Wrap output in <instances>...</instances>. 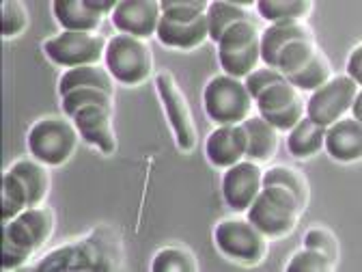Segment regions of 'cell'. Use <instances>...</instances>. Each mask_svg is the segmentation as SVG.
<instances>
[{"instance_id":"obj_1","label":"cell","mask_w":362,"mask_h":272,"mask_svg":"<svg viewBox=\"0 0 362 272\" xmlns=\"http://www.w3.org/2000/svg\"><path fill=\"white\" fill-rule=\"evenodd\" d=\"M123 266V244L110 227L50 251L35 266L37 272H110Z\"/></svg>"},{"instance_id":"obj_2","label":"cell","mask_w":362,"mask_h":272,"mask_svg":"<svg viewBox=\"0 0 362 272\" xmlns=\"http://www.w3.org/2000/svg\"><path fill=\"white\" fill-rule=\"evenodd\" d=\"M54 210L48 205L28 208L3 225V270L22 268L54 232Z\"/></svg>"},{"instance_id":"obj_3","label":"cell","mask_w":362,"mask_h":272,"mask_svg":"<svg viewBox=\"0 0 362 272\" xmlns=\"http://www.w3.org/2000/svg\"><path fill=\"white\" fill-rule=\"evenodd\" d=\"M158 39L175 50H194L209 39L207 0H162Z\"/></svg>"},{"instance_id":"obj_4","label":"cell","mask_w":362,"mask_h":272,"mask_svg":"<svg viewBox=\"0 0 362 272\" xmlns=\"http://www.w3.org/2000/svg\"><path fill=\"white\" fill-rule=\"evenodd\" d=\"M50 193V175L39 160H18L3 173V222L37 208Z\"/></svg>"},{"instance_id":"obj_5","label":"cell","mask_w":362,"mask_h":272,"mask_svg":"<svg viewBox=\"0 0 362 272\" xmlns=\"http://www.w3.org/2000/svg\"><path fill=\"white\" fill-rule=\"evenodd\" d=\"M246 212L248 220L267 238L289 236L302 214L296 197L283 186H263Z\"/></svg>"},{"instance_id":"obj_6","label":"cell","mask_w":362,"mask_h":272,"mask_svg":"<svg viewBox=\"0 0 362 272\" xmlns=\"http://www.w3.org/2000/svg\"><path fill=\"white\" fill-rule=\"evenodd\" d=\"M104 59L110 76L127 86L145 82L153 72V52L149 43L125 33H119L108 41Z\"/></svg>"},{"instance_id":"obj_7","label":"cell","mask_w":362,"mask_h":272,"mask_svg":"<svg viewBox=\"0 0 362 272\" xmlns=\"http://www.w3.org/2000/svg\"><path fill=\"white\" fill-rule=\"evenodd\" d=\"M78 139L80 134L74 121L61 117H45L30 128L28 149L35 160L48 166H61L76 154Z\"/></svg>"},{"instance_id":"obj_8","label":"cell","mask_w":362,"mask_h":272,"mask_svg":"<svg viewBox=\"0 0 362 272\" xmlns=\"http://www.w3.org/2000/svg\"><path fill=\"white\" fill-rule=\"evenodd\" d=\"M218 45V59L226 76L246 78L261 61V30L255 22H238L226 30Z\"/></svg>"},{"instance_id":"obj_9","label":"cell","mask_w":362,"mask_h":272,"mask_svg":"<svg viewBox=\"0 0 362 272\" xmlns=\"http://www.w3.org/2000/svg\"><path fill=\"white\" fill-rule=\"evenodd\" d=\"M203 102L209 119H214L220 125H233L246 121L255 106V100L250 98L244 80L226 74L209 80L203 94Z\"/></svg>"},{"instance_id":"obj_10","label":"cell","mask_w":362,"mask_h":272,"mask_svg":"<svg viewBox=\"0 0 362 272\" xmlns=\"http://www.w3.org/2000/svg\"><path fill=\"white\" fill-rule=\"evenodd\" d=\"M216 246L229 257L246 266H257L267 255V236L246 218H226L216 225L214 232Z\"/></svg>"},{"instance_id":"obj_11","label":"cell","mask_w":362,"mask_h":272,"mask_svg":"<svg viewBox=\"0 0 362 272\" xmlns=\"http://www.w3.org/2000/svg\"><path fill=\"white\" fill-rule=\"evenodd\" d=\"M108 41L100 33H74L65 30L43 43V52L61 67L74 69L84 65H98L106 57Z\"/></svg>"},{"instance_id":"obj_12","label":"cell","mask_w":362,"mask_h":272,"mask_svg":"<svg viewBox=\"0 0 362 272\" xmlns=\"http://www.w3.org/2000/svg\"><path fill=\"white\" fill-rule=\"evenodd\" d=\"M360 94V84L349 76H332L326 84L313 91L306 102V117L324 128L343 119V115L351 108L354 98Z\"/></svg>"},{"instance_id":"obj_13","label":"cell","mask_w":362,"mask_h":272,"mask_svg":"<svg viewBox=\"0 0 362 272\" xmlns=\"http://www.w3.org/2000/svg\"><path fill=\"white\" fill-rule=\"evenodd\" d=\"M156 86L162 98V104L166 108V117L175 132V141L179 149L192 152L197 145V128H194L192 110H190V104L184 96V91L179 89L170 72H160L156 76Z\"/></svg>"},{"instance_id":"obj_14","label":"cell","mask_w":362,"mask_h":272,"mask_svg":"<svg viewBox=\"0 0 362 272\" xmlns=\"http://www.w3.org/2000/svg\"><path fill=\"white\" fill-rule=\"evenodd\" d=\"M255 106L259 108V117L283 132L291 130L306 115V100H302V94L287 80L263 91L255 100Z\"/></svg>"},{"instance_id":"obj_15","label":"cell","mask_w":362,"mask_h":272,"mask_svg":"<svg viewBox=\"0 0 362 272\" xmlns=\"http://www.w3.org/2000/svg\"><path fill=\"white\" fill-rule=\"evenodd\" d=\"M263 188V171L257 162L242 160L226 169L222 177V195L229 208L246 212Z\"/></svg>"},{"instance_id":"obj_16","label":"cell","mask_w":362,"mask_h":272,"mask_svg":"<svg viewBox=\"0 0 362 272\" xmlns=\"http://www.w3.org/2000/svg\"><path fill=\"white\" fill-rule=\"evenodd\" d=\"M162 9L158 0H119L112 11V24L119 33L149 39L158 33Z\"/></svg>"},{"instance_id":"obj_17","label":"cell","mask_w":362,"mask_h":272,"mask_svg":"<svg viewBox=\"0 0 362 272\" xmlns=\"http://www.w3.org/2000/svg\"><path fill=\"white\" fill-rule=\"evenodd\" d=\"M112 113L106 106L90 104L82 106L74 113V125L78 128L80 139H84L88 145L98 147L102 154H115L117 149V136L112 128Z\"/></svg>"},{"instance_id":"obj_18","label":"cell","mask_w":362,"mask_h":272,"mask_svg":"<svg viewBox=\"0 0 362 272\" xmlns=\"http://www.w3.org/2000/svg\"><path fill=\"white\" fill-rule=\"evenodd\" d=\"M246 147H248V139H246L244 125L233 123V125L216 128L209 134L205 152H207V158L214 166L229 169V166H233L246 158Z\"/></svg>"},{"instance_id":"obj_19","label":"cell","mask_w":362,"mask_h":272,"mask_svg":"<svg viewBox=\"0 0 362 272\" xmlns=\"http://www.w3.org/2000/svg\"><path fill=\"white\" fill-rule=\"evenodd\" d=\"M324 147L339 162H354L362 156V123L358 119H339L326 128Z\"/></svg>"},{"instance_id":"obj_20","label":"cell","mask_w":362,"mask_h":272,"mask_svg":"<svg viewBox=\"0 0 362 272\" xmlns=\"http://www.w3.org/2000/svg\"><path fill=\"white\" fill-rule=\"evenodd\" d=\"M313 33L304 22H281L272 24L261 33V61L265 67L276 69L279 55L285 50V45L298 39H310Z\"/></svg>"},{"instance_id":"obj_21","label":"cell","mask_w":362,"mask_h":272,"mask_svg":"<svg viewBox=\"0 0 362 272\" xmlns=\"http://www.w3.org/2000/svg\"><path fill=\"white\" fill-rule=\"evenodd\" d=\"M54 16L65 30L74 33H95L104 16L93 9L90 0H54Z\"/></svg>"},{"instance_id":"obj_22","label":"cell","mask_w":362,"mask_h":272,"mask_svg":"<svg viewBox=\"0 0 362 272\" xmlns=\"http://www.w3.org/2000/svg\"><path fill=\"white\" fill-rule=\"evenodd\" d=\"M242 125L248 139L246 158L257 164L274 158L279 149V130L274 125H269L263 117H252V115L246 121H242Z\"/></svg>"},{"instance_id":"obj_23","label":"cell","mask_w":362,"mask_h":272,"mask_svg":"<svg viewBox=\"0 0 362 272\" xmlns=\"http://www.w3.org/2000/svg\"><path fill=\"white\" fill-rule=\"evenodd\" d=\"M324 139H326V128L315 123L306 115L289 130L287 147L296 158H313L315 154H320L324 149Z\"/></svg>"},{"instance_id":"obj_24","label":"cell","mask_w":362,"mask_h":272,"mask_svg":"<svg viewBox=\"0 0 362 272\" xmlns=\"http://www.w3.org/2000/svg\"><path fill=\"white\" fill-rule=\"evenodd\" d=\"M76 89H102L106 94L115 96V78L110 76V72L106 67H98V65L74 67L61 76L59 94L65 96Z\"/></svg>"},{"instance_id":"obj_25","label":"cell","mask_w":362,"mask_h":272,"mask_svg":"<svg viewBox=\"0 0 362 272\" xmlns=\"http://www.w3.org/2000/svg\"><path fill=\"white\" fill-rule=\"evenodd\" d=\"M207 22H209V39L220 41V37L238 22H252L250 18V5L246 3H226V0H214L207 9Z\"/></svg>"},{"instance_id":"obj_26","label":"cell","mask_w":362,"mask_h":272,"mask_svg":"<svg viewBox=\"0 0 362 272\" xmlns=\"http://www.w3.org/2000/svg\"><path fill=\"white\" fill-rule=\"evenodd\" d=\"M263 186H283L285 191H289L300 210L304 212L308 208L310 201V186H308V179L304 173H300L298 169L291 166H272L263 173Z\"/></svg>"},{"instance_id":"obj_27","label":"cell","mask_w":362,"mask_h":272,"mask_svg":"<svg viewBox=\"0 0 362 272\" xmlns=\"http://www.w3.org/2000/svg\"><path fill=\"white\" fill-rule=\"evenodd\" d=\"M257 11L272 24L304 22V18H308L313 11V3L310 0H259Z\"/></svg>"},{"instance_id":"obj_28","label":"cell","mask_w":362,"mask_h":272,"mask_svg":"<svg viewBox=\"0 0 362 272\" xmlns=\"http://www.w3.org/2000/svg\"><path fill=\"white\" fill-rule=\"evenodd\" d=\"M330 78H332L330 61L326 59L324 52H317L302 69L291 74L287 78V82L291 86H296L298 91H315V89H320L322 84H326Z\"/></svg>"},{"instance_id":"obj_29","label":"cell","mask_w":362,"mask_h":272,"mask_svg":"<svg viewBox=\"0 0 362 272\" xmlns=\"http://www.w3.org/2000/svg\"><path fill=\"white\" fill-rule=\"evenodd\" d=\"M317 52H320V48H317L315 37L291 41L289 45H285V50L279 55L276 69H279V72L285 76V80H287L291 74H296L298 69H302Z\"/></svg>"},{"instance_id":"obj_30","label":"cell","mask_w":362,"mask_h":272,"mask_svg":"<svg viewBox=\"0 0 362 272\" xmlns=\"http://www.w3.org/2000/svg\"><path fill=\"white\" fill-rule=\"evenodd\" d=\"M151 270L153 272H197L199 270V261L186 249L168 246V249H162L153 257Z\"/></svg>"},{"instance_id":"obj_31","label":"cell","mask_w":362,"mask_h":272,"mask_svg":"<svg viewBox=\"0 0 362 272\" xmlns=\"http://www.w3.org/2000/svg\"><path fill=\"white\" fill-rule=\"evenodd\" d=\"M61 102H63V110L67 117H74V113L78 108L90 106V104H100V106L115 110V96L106 94L102 89H76V91H69V94L61 96Z\"/></svg>"},{"instance_id":"obj_32","label":"cell","mask_w":362,"mask_h":272,"mask_svg":"<svg viewBox=\"0 0 362 272\" xmlns=\"http://www.w3.org/2000/svg\"><path fill=\"white\" fill-rule=\"evenodd\" d=\"M28 26V9L20 0H5L3 3V37L11 39L24 33Z\"/></svg>"},{"instance_id":"obj_33","label":"cell","mask_w":362,"mask_h":272,"mask_svg":"<svg viewBox=\"0 0 362 272\" xmlns=\"http://www.w3.org/2000/svg\"><path fill=\"white\" fill-rule=\"evenodd\" d=\"M334 268L337 266L326 255H322L320 251L306 249V246H304V251L296 253L291 257V261L287 264L289 272H330Z\"/></svg>"},{"instance_id":"obj_34","label":"cell","mask_w":362,"mask_h":272,"mask_svg":"<svg viewBox=\"0 0 362 272\" xmlns=\"http://www.w3.org/2000/svg\"><path fill=\"white\" fill-rule=\"evenodd\" d=\"M304 246L320 251L322 255H326L334 266L339 261V242L334 238V234L330 230H322V227H313V230L306 232L304 236Z\"/></svg>"},{"instance_id":"obj_35","label":"cell","mask_w":362,"mask_h":272,"mask_svg":"<svg viewBox=\"0 0 362 272\" xmlns=\"http://www.w3.org/2000/svg\"><path fill=\"white\" fill-rule=\"evenodd\" d=\"M281 82H285V76L279 69H272V67L255 69V72H250L244 78V84H246V89H248V94H250L252 100H257L263 94V91H267L269 86L281 84Z\"/></svg>"},{"instance_id":"obj_36","label":"cell","mask_w":362,"mask_h":272,"mask_svg":"<svg viewBox=\"0 0 362 272\" xmlns=\"http://www.w3.org/2000/svg\"><path fill=\"white\" fill-rule=\"evenodd\" d=\"M347 76H349L354 82L362 84V48H360V45H356V48L351 50V55H349V61H347Z\"/></svg>"},{"instance_id":"obj_37","label":"cell","mask_w":362,"mask_h":272,"mask_svg":"<svg viewBox=\"0 0 362 272\" xmlns=\"http://www.w3.org/2000/svg\"><path fill=\"white\" fill-rule=\"evenodd\" d=\"M349 110H354V117L351 119H362V91H360V94L354 98V102H351V108Z\"/></svg>"}]
</instances>
